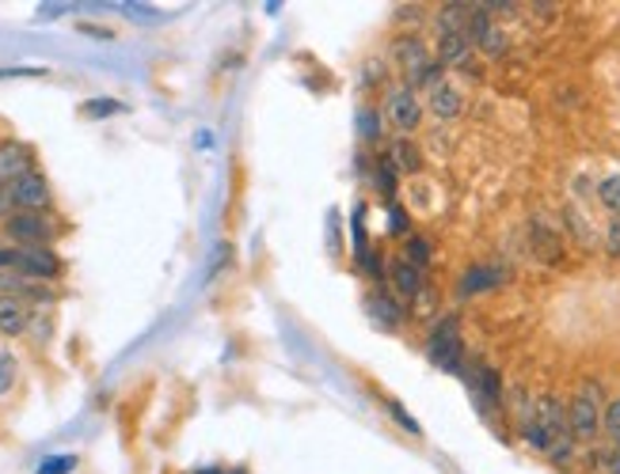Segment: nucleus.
Segmentation results:
<instances>
[{"mask_svg":"<svg viewBox=\"0 0 620 474\" xmlns=\"http://www.w3.org/2000/svg\"><path fill=\"white\" fill-rule=\"evenodd\" d=\"M606 388L598 375H587L575 399L567 402V429H571L575 444H593L601 433V414H606Z\"/></svg>","mask_w":620,"mask_h":474,"instance_id":"f257e3e1","label":"nucleus"},{"mask_svg":"<svg viewBox=\"0 0 620 474\" xmlns=\"http://www.w3.org/2000/svg\"><path fill=\"white\" fill-rule=\"evenodd\" d=\"M50 209H54V190H50V178L39 167L0 190V220L16 217V213H50Z\"/></svg>","mask_w":620,"mask_h":474,"instance_id":"f03ea898","label":"nucleus"},{"mask_svg":"<svg viewBox=\"0 0 620 474\" xmlns=\"http://www.w3.org/2000/svg\"><path fill=\"white\" fill-rule=\"evenodd\" d=\"M61 231L65 225L54 213H16L4 220V236L12 239V247H54Z\"/></svg>","mask_w":620,"mask_h":474,"instance_id":"7ed1b4c3","label":"nucleus"},{"mask_svg":"<svg viewBox=\"0 0 620 474\" xmlns=\"http://www.w3.org/2000/svg\"><path fill=\"white\" fill-rule=\"evenodd\" d=\"M12 270L20 277H28V281L50 285L65 274V266H61V255L54 247H16Z\"/></svg>","mask_w":620,"mask_h":474,"instance_id":"20e7f679","label":"nucleus"},{"mask_svg":"<svg viewBox=\"0 0 620 474\" xmlns=\"http://www.w3.org/2000/svg\"><path fill=\"white\" fill-rule=\"evenodd\" d=\"M423 111H427V103L419 100V92H415L411 84H400V87H393L388 92V100H385V114H388V122L396 125V130L404 133H415L423 125Z\"/></svg>","mask_w":620,"mask_h":474,"instance_id":"39448f33","label":"nucleus"},{"mask_svg":"<svg viewBox=\"0 0 620 474\" xmlns=\"http://www.w3.org/2000/svg\"><path fill=\"white\" fill-rule=\"evenodd\" d=\"M427 357H430L434 364H438V369L460 372V330H457V316H446L438 327L430 330Z\"/></svg>","mask_w":620,"mask_h":474,"instance_id":"423d86ee","label":"nucleus"},{"mask_svg":"<svg viewBox=\"0 0 620 474\" xmlns=\"http://www.w3.org/2000/svg\"><path fill=\"white\" fill-rule=\"evenodd\" d=\"M31 172H34V148L28 141H20V137L0 141V190Z\"/></svg>","mask_w":620,"mask_h":474,"instance_id":"0eeeda50","label":"nucleus"},{"mask_svg":"<svg viewBox=\"0 0 620 474\" xmlns=\"http://www.w3.org/2000/svg\"><path fill=\"white\" fill-rule=\"evenodd\" d=\"M393 53H396V61H400L407 84H415V80H419L434 61H438V58H430L427 42H423L419 34H400V39L393 42Z\"/></svg>","mask_w":620,"mask_h":474,"instance_id":"6e6552de","label":"nucleus"},{"mask_svg":"<svg viewBox=\"0 0 620 474\" xmlns=\"http://www.w3.org/2000/svg\"><path fill=\"white\" fill-rule=\"evenodd\" d=\"M34 316H39V311L23 297H0V334L4 338H23L31 330Z\"/></svg>","mask_w":620,"mask_h":474,"instance_id":"1a4fd4ad","label":"nucleus"},{"mask_svg":"<svg viewBox=\"0 0 620 474\" xmlns=\"http://www.w3.org/2000/svg\"><path fill=\"white\" fill-rule=\"evenodd\" d=\"M472 42H468L465 31H449L438 39V65L441 69H465L468 58H472Z\"/></svg>","mask_w":620,"mask_h":474,"instance_id":"9d476101","label":"nucleus"},{"mask_svg":"<svg viewBox=\"0 0 620 474\" xmlns=\"http://www.w3.org/2000/svg\"><path fill=\"white\" fill-rule=\"evenodd\" d=\"M388 281H393L396 297L415 300L423 289H427V270H419V266H411L400 258V262H393V270H388Z\"/></svg>","mask_w":620,"mask_h":474,"instance_id":"9b49d317","label":"nucleus"},{"mask_svg":"<svg viewBox=\"0 0 620 474\" xmlns=\"http://www.w3.org/2000/svg\"><path fill=\"white\" fill-rule=\"evenodd\" d=\"M507 281V274L499 270V266H472V270H465L460 277V297H476V292H491L499 289V285Z\"/></svg>","mask_w":620,"mask_h":474,"instance_id":"f8f14e48","label":"nucleus"},{"mask_svg":"<svg viewBox=\"0 0 620 474\" xmlns=\"http://www.w3.org/2000/svg\"><path fill=\"white\" fill-rule=\"evenodd\" d=\"M366 311L374 316V323L385 327V330H396V327L404 323V308H400V303H396L393 297H388L385 289H374V292H369V297H366Z\"/></svg>","mask_w":620,"mask_h":474,"instance_id":"ddd939ff","label":"nucleus"},{"mask_svg":"<svg viewBox=\"0 0 620 474\" xmlns=\"http://www.w3.org/2000/svg\"><path fill=\"white\" fill-rule=\"evenodd\" d=\"M427 111L434 114V118H457V114L465 111V100H460V92L454 84L441 80L434 92H427Z\"/></svg>","mask_w":620,"mask_h":474,"instance_id":"4468645a","label":"nucleus"},{"mask_svg":"<svg viewBox=\"0 0 620 474\" xmlns=\"http://www.w3.org/2000/svg\"><path fill=\"white\" fill-rule=\"evenodd\" d=\"M388 164H393V172L396 175H415L423 167V156H419V148H415V141L411 137H400V141H393L388 145Z\"/></svg>","mask_w":620,"mask_h":474,"instance_id":"2eb2a0df","label":"nucleus"},{"mask_svg":"<svg viewBox=\"0 0 620 474\" xmlns=\"http://www.w3.org/2000/svg\"><path fill=\"white\" fill-rule=\"evenodd\" d=\"M430 239L427 236H407L404 239V262H411V266H419V270H427L430 266Z\"/></svg>","mask_w":620,"mask_h":474,"instance_id":"dca6fc26","label":"nucleus"},{"mask_svg":"<svg viewBox=\"0 0 620 474\" xmlns=\"http://www.w3.org/2000/svg\"><path fill=\"white\" fill-rule=\"evenodd\" d=\"M472 47H476V50H484L487 58H499V53L507 50V39H502V31H499V27H495V23H487L484 31L472 39Z\"/></svg>","mask_w":620,"mask_h":474,"instance_id":"f3484780","label":"nucleus"},{"mask_svg":"<svg viewBox=\"0 0 620 474\" xmlns=\"http://www.w3.org/2000/svg\"><path fill=\"white\" fill-rule=\"evenodd\" d=\"M601 433H606L609 449H620V399L606 402V414H601Z\"/></svg>","mask_w":620,"mask_h":474,"instance_id":"a211bd4d","label":"nucleus"},{"mask_svg":"<svg viewBox=\"0 0 620 474\" xmlns=\"http://www.w3.org/2000/svg\"><path fill=\"white\" fill-rule=\"evenodd\" d=\"M73 471H77V455L65 452V455H47L34 474H73Z\"/></svg>","mask_w":620,"mask_h":474,"instance_id":"6ab92c4d","label":"nucleus"},{"mask_svg":"<svg viewBox=\"0 0 620 474\" xmlns=\"http://www.w3.org/2000/svg\"><path fill=\"white\" fill-rule=\"evenodd\" d=\"M28 285V277H20L16 270H0V297H23Z\"/></svg>","mask_w":620,"mask_h":474,"instance_id":"aec40b11","label":"nucleus"},{"mask_svg":"<svg viewBox=\"0 0 620 474\" xmlns=\"http://www.w3.org/2000/svg\"><path fill=\"white\" fill-rule=\"evenodd\" d=\"M358 137L362 141H369V145H374V141H380V118L374 111H358Z\"/></svg>","mask_w":620,"mask_h":474,"instance_id":"412c9836","label":"nucleus"},{"mask_svg":"<svg viewBox=\"0 0 620 474\" xmlns=\"http://www.w3.org/2000/svg\"><path fill=\"white\" fill-rule=\"evenodd\" d=\"M374 178H377V190L385 194V198H393V194H396V172H393V164H388L385 156L377 159V172H374Z\"/></svg>","mask_w":620,"mask_h":474,"instance_id":"4be33fe9","label":"nucleus"},{"mask_svg":"<svg viewBox=\"0 0 620 474\" xmlns=\"http://www.w3.org/2000/svg\"><path fill=\"white\" fill-rule=\"evenodd\" d=\"M598 198H601V205H606V209L620 213V175L606 178V183L598 186Z\"/></svg>","mask_w":620,"mask_h":474,"instance_id":"5701e85b","label":"nucleus"},{"mask_svg":"<svg viewBox=\"0 0 620 474\" xmlns=\"http://www.w3.org/2000/svg\"><path fill=\"white\" fill-rule=\"evenodd\" d=\"M122 111H126V103H119V100H92L84 106L88 118H108V114H122Z\"/></svg>","mask_w":620,"mask_h":474,"instance_id":"b1692460","label":"nucleus"},{"mask_svg":"<svg viewBox=\"0 0 620 474\" xmlns=\"http://www.w3.org/2000/svg\"><path fill=\"white\" fill-rule=\"evenodd\" d=\"M16 383V361L12 353H0V395H8Z\"/></svg>","mask_w":620,"mask_h":474,"instance_id":"393cba45","label":"nucleus"},{"mask_svg":"<svg viewBox=\"0 0 620 474\" xmlns=\"http://www.w3.org/2000/svg\"><path fill=\"white\" fill-rule=\"evenodd\" d=\"M388 220H393V225H388V231H396V236H411V220H407V213L400 209V205H393V209H388Z\"/></svg>","mask_w":620,"mask_h":474,"instance_id":"a878e982","label":"nucleus"},{"mask_svg":"<svg viewBox=\"0 0 620 474\" xmlns=\"http://www.w3.org/2000/svg\"><path fill=\"white\" fill-rule=\"evenodd\" d=\"M606 250H609V258H620V213H613V220H609Z\"/></svg>","mask_w":620,"mask_h":474,"instance_id":"bb28decb","label":"nucleus"},{"mask_svg":"<svg viewBox=\"0 0 620 474\" xmlns=\"http://www.w3.org/2000/svg\"><path fill=\"white\" fill-rule=\"evenodd\" d=\"M388 410H393V418H396V422H400V425L407 429V433H415V436H419V425H415V422H411V418H407V414H404V410H400V406H396V402H388Z\"/></svg>","mask_w":620,"mask_h":474,"instance_id":"cd10ccee","label":"nucleus"},{"mask_svg":"<svg viewBox=\"0 0 620 474\" xmlns=\"http://www.w3.org/2000/svg\"><path fill=\"white\" fill-rule=\"evenodd\" d=\"M0 76H47V69H0Z\"/></svg>","mask_w":620,"mask_h":474,"instance_id":"c85d7f7f","label":"nucleus"},{"mask_svg":"<svg viewBox=\"0 0 620 474\" xmlns=\"http://www.w3.org/2000/svg\"><path fill=\"white\" fill-rule=\"evenodd\" d=\"M194 474H244V471H225V467H202V471H194Z\"/></svg>","mask_w":620,"mask_h":474,"instance_id":"c756f323","label":"nucleus"}]
</instances>
